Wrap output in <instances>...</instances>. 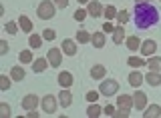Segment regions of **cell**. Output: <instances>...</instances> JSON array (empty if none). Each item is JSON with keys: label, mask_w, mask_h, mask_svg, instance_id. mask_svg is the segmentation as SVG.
<instances>
[{"label": "cell", "mask_w": 161, "mask_h": 118, "mask_svg": "<svg viewBox=\"0 0 161 118\" xmlns=\"http://www.w3.org/2000/svg\"><path fill=\"white\" fill-rule=\"evenodd\" d=\"M40 106H42V110L47 112V114H54L57 112V98L54 96H44L42 100H40Z\"/></svg>", "instance_id": "5b68a950"}, {"label": "cell", "mask_w": 161, "mask_h": 118, "mask_svg": "<svg viewBox=\"0 0 161 118\" xmlns=\"http://www.w3.org/2000/svg\"><path fill=\"white\" fill-rule=\"evenodd\" d=\"M0 114H2L4 118H8V116H10V106L6 104V102H2V104H0Z\"/></svg>", "instance_id": "8d00e7d4"}, {"label": "cell", "mask_w": 161, "mask_h": 118, "mask_svg": "<svg viewBox=\"0 0 161 118\" xmlns=\"http://www.w3.org/2000/svg\"><path fill=\"white\" fill-rule=\"evenodd\" d=\"M117 22L119 24H127L129 22V10H119L117 12Z\"/></svg>", "instance_id": "4dcf8cb0"}, {"label": "cell", "mask_w": 161, "mask_h": 118, "mask_svg": "<svg viewBox=\"0 0 161 118\" xmlns=\"http://www.w3.org/2000/svg\"><path fill=\"white\" fill-rule=\"evenodd\" d=\"M54 6H57V8H67L69 0H54Z\"/></svg>", "instance_id": "f35d334b"}, {"label": "cell", "mask_w": 161, "mask_h": 118, "mask_svg": "<svg viewBox=\"0 0 161 118\" xmlns=\"http://www.w3.org/2000/svg\"><path fill=\"white\" fill-rule=\"evenodd\" d=\"M73 74H70V72H60L58 74V84L63 86V88H70L73 86Z\"/></svg>", "instance_id": "e0dca14e"}, {"label": "cell", "mask_w": 161, "mask_h": 118, "mask_svg": "<svg viewBox=\"0 0 161 118\" xmlns=\"http://www.w3.org/2000/svg\"><path fill=\"white\" fill-rule=\"evenodd\" d=\"M125 44H127L129 50H139L141 48V38L139 36H129L127 40H125Z\"/></svg>", "instance_id": "cb8c5ba5"}, {"label": "cell", "mask_w": 161, "mask_h": 118, "mask_svg": "<svg viewBox=\"0 0 161 118\" xmlns=\"http://www.w3.org/2000/svg\"><path fill=\"white\" fill-rule=\"evenodd\" d=\"M117 106H119V108H127V110H131V108H133V96H129V94H121V96H117Z\"/></svg>", "instance_id": "7c38bea8"}, {"label": "cell", "mask_w": 161, "mask_h": 118, "mask_svg": "<svg viewBox=\"0 0 161 118\" xmlns=\"http://www.w3.org/2000/svg\"><path fill=\"white\" fill-rule=\"evenodd\" d=\"M105 74H107V70H105L103 64H95L91 68V78H93V80H103Z\"/></svg>", "instance_id": "4fadbf2b"}, {"label": "cell", "mask_w": 161, "mask_h": 118, "mask_svg": "<svg viewBox=\"0 0 161 118\" xmlns=\"http://www.w3.org/2000/svg\"><path fill=\"white\" fill-rule=\"evenodd\" d=\"M28 44H30V48H40V44H42V36H38V34H30V36H28Z\"/></svg>", "instance_id": "484cf974"}, {"label": "cell", "mask_w": 161, "mask_h": 118, "mask_svg": "<svg viewBox=\"0 0 161 118\" xmlns=\"http://www.w3.org/2000/svg\"><path fill=\"white\" fill-rule=\"evenodd\" d=\"M54 10H57L54 2H50V0H42V2L38 4V8H36V14H38L40 20H50V18H54Z\"/></svg>", "instance_id": "7a4b0ae2"}, {"label": "cell", "mask_w": 161, "mask_h": 118, "mask_svg": "<svg viewBox=\"0 0 161 118\" xmlns=\"http://www.w3.org/2000/svg\"><path fill=\"white\" fill-rule=\"evenodd\" d=\"M103 112H105V114H107V116H113V112H115V108H113V106H111V104H109V106H105V110H103Z\"/></svg>", "instance_id": "b9f144b4"}, {"label": "cell", "mask_w": 161, "mask_h": 118, "mask_svg": "<svg viewBox=\"0 0 161 118\" xmlns=\"http://www.w3.org/2000/svg\"><path fill=\"white\" fill-rule=\"evenodd\" d=\"M10 80H12L10 76H0V90L2 92H6L10 88Z\"/></svg>", "instance_id": "1f68e13d"}, {"label": "cell", "mask_w": 161, "mask_h": 118, "mask_svg": "<svg viewBox=\"0 0 161 118\" xmlns=\"http://www.w3.org/2000/svg\"><path fill=\"white\" fill-rule=\"evenodd\" d=\"M101 114H103V108L99 104H95V102H91V106L87 108V116L89 118H99Z\"/></svg>", "instance_id": "7402d4cb"}, {"label": "cell", "mask_w": 161, "mask_h": 118, "mask_svg": "<svg viewBox=\"0 0 161 118\" xmlns=\"http://www.w3.org/2000/svg\"><path fill=\"white\" fill-rule=\"evenodd\" d=\"M47 58H48V64L53 68H58L63 64V50H60V48H50Z\"/></svg>", "instance_id": "277c9868"}, {"label": "cell", "mask_w": 161, "mask_h": 118, "mask_svg": "<svg viewBox=\"0 0 161 118\" xmlns=\"http://www.w3.org/2000/svg\"><path fill=\"white\" fill-rule=\"evenodd\" d=\"M147 66H149L151 72H159L161 70V58L159 56H151L147 60Z\"/></svg>", "instance_id": "d4e9b609"}, {"label": "cell", "mask_w": 161, "mask_h": 118, "mask_svg": "<svg viewBox=\"0 0 161 118\" xmlns=\"http://www.w3.org/2000/svg\"><path fill=\"white\" fill-rule=\"evenodd\" d=\"M85 2H91V0H79V4H85Z\"/></svg>", "instance_id": "ee69618b"}, {"label": "cell", "mask_w": 161, "mask_h": 118, "mask_svg": "<svg viewBox=\"0 0 161 118\" xmlns=\"http://www.w3.org/2000/svg\"><path fill=\"white\" fill-rule=\"evenodd\" d=\"M133 20H135V26H137L139 30H147V28L155 26V24L159 22V10H157V8H155L151 2L135 4Z\"/></svg>", "instance_id": "6da1fadb"}, {"label": "cell", "mask_w": 161, "mask_h": 118, "mask_svg": "<svg viewBox=\"0 0 161 118\" xmlns=\"http://www.w3.org/2000/svg\"><path fill=\"white\" fill-rule=\"evenodd\" d=\"M141 54L143 56H153L155 50H157V44H155V40H145V42H141Z\"/></svg>", "instance_id": "30bf717a"}, {"label": "cell", "mask_w": 161, "mask_h": 118, "mask_svg": "<svg viewBox=\"0 0 161 118\" xmlns=\"http://www.w3.org/2000/svg\"><path fill=\"white\" fill-rule=\"evenodd\" d=\"M10 78H12L14 82L24 80V68L22 66H12V70H10Z\"/></svg>", "instance_id": "44dd1931"}, {"label": "cell", "mask_w": 161, "mask_h": 118, "mask_svg": "<svg viewBox=\"0 0 161 118\" xmlns=\"http://www.w3.org/2000/svg\"><path fill=\"white\" fill-rule=\"evenodd\" d=\"M91 44L95 48H103L105 46V32H93L91 34Z\"/></svg>", "instance_id": "2e32d148"}, {"label": "cell", "mask_w": 161, "mask_h": 118, "mask_svg": "<svg viewBox=\"0 0 161 118\" xmlns=\"http://www.w3.org/2000/svg\"><path fill=\"white\" fill-rule=\"evenodd\" d=\"M129 114H131V112L127 110V108H119V110L113 112V116H111V118H129Z\"/></svg>", "instance_id": "836d02e7"}, {"label": "cell", "mask_w": 161, "mask_h": 118, "mask_svg": "<svg viewBox=\"0 0 161 118\" xmlns=\"http://www.w3.org/2000/svg\"><path fill=\"white\" fill-rule=\"evenodd\" d=\"M145 82L149 86H161V74L159 72H149V74H145Z\"/></svg>", "instance_id": "d6986e66"}, {"label": "cell", "mask_w": 161, "mask_h": 118, "mask_svg": "<svg viewBox=\"0 0 161 118\" xmlns=\"http://www.w3.org/2000/svg\"><path fill=\"white\" fill-rule=\"evenodd\" d=\"M103 16L107 18V20H115V18H117V8H115V6H105Z\"/></svg>", "instance_id": "4316f807"}, {"label": "cell", "mask_w": 161, "mask_h": 118, "mask_svg": "<svg viewBox=\"0 0 161 118\" xmlns=\"http://www.w3.org/2000/svg\"><path fill=\"white\" fill-rule=\"evenodd\" d=\"M157 116H161V106H157V104H151V106L145 108L143 118H157Z\"/></svg>", "instance_id": "ac0fdd59"}, {"label": "cell", "mask_w": 161, "mask_h": 118, "mask_svg": "<svg viewBox=\"0 0 161 118\" xmlns=\"http://www.w3.org/2000/svg\"><path fill=\"white\" fill-rule=\"evenodd\" d=\"M99 94H101V92H95V90H91V92H87V100H89V102H97Z\"/></svg>", "instance_id": "74e56055"}, {"label": "cell", "mask_w": 161, "mask_h": 118, "mask_svg": "<svg viewBox=\"0 0 161 118\" xmlns=\"http://www.w3.org/2000/svg\"><path fill=\"white\" fill-rule=\"evenodd\" d=\"M18 26L22 28L24 32H32V20L28 16H18Z\"/></svg>", "instance_id": "603a6c76"}, {"label": "cell", "mask_w": 161, "mask_h": 118, "mask_svg": "<svg viewBox=\"0 0 161 118\" xmlns=\"http://www.w3.org/2000/svg\"><path fill=\"white\" fill-rule=\"evenodd\" d=\"M117 90H119V82L117 80H103L101 82V88H99V92L103 96H113V94H117Z\"/></svg>", "instance_id": "3957f363"}, {"label": "cell", "mask_w": 161, "mask_h": 118, "mask_svg": "<svg viewBox=\"0 0 161 118\" xmlns=\"http://www.w3.org/2000/svg\"><path fill=\"white\" fill-rule=\"evenodd\" d=\"M87 12H89V16H95V18H99V16H103V12H105V6L99 2V0H91V2H89V6H87Z\"/></svg>", "instance_id": "8992f818"}, {"label": "cell", "mask_w": 161, "mask_h": 118, "mask_svg": "<svg viewBox=\"0 0 161 118\" xmlns=\"http://www.w3.org/2000/svg\"><path fill=\"white\" fill-rule=\"evenodd\" d=\"M123 42H125V28L123 24H119L113 30V44H123Z\"/></svg>", "instance_id": "5bb4252c"}, {"label": "cell", "mask_w": 161, "mask_h": 118, "mask_svg": "<svg viewBox=\"0 0 161 118\" xmlns=\"http://www.w3.org/2000/svg\"><path fill=\"white\" fill-rule=\"evenodd\" d=\"M113 30H115V26L111 22H105L103 24V32H111V34H113Z\"/></svg>", "instance_id": "ab89813d"}, {"label": "cell", "mask_w": 161, "mask_h": 118, "mask_svg": "<svg viewBox=\"0 0 161 118\" xmlns=\"http://www.w3.org/2000/svg\"><path fill=\"white\" fill-rule=\"evenodd\" d=\"M127 64H129V66H133V68H139V66L147 64V62H145V58H139V56H131L129 60H127Z\"/></svg>", "instance_id": "f1b7e54d"}, {"label": "cell", "mask_w": 161, "mask_h": 118, "mask_svg": "<svg viewBox=\"0 0 161 118\" xmlns=\"http://www.w3.org/2000/svg\"><path fill=\"white\" fill-rule=\"evenodd\" d=\"M143 82H145V76L141 74V72H131V74H129V84L131 86L137 88V86L143 84Z\"/></svg>", "instance_id": "ffe728a7"}, {"label": "cell", "mask_w": 161, "mask_h": 118, "mask_svg": "<svg viewBox=\"0 0 161 118\" xmlns=\"http://www.w3.org/2000/svg\"><path fill=\"white\" fill-rule=\"evenodd\" d=\"M4 30H6L8 34H16V32H18V26H16V22H12V20H10V22H6V24H4Z\"/></svg>", "instance_id": "e575fe53"}, {"label": "cell", "mask_w": 161, "mask_h": 118, "mask_svg": "<svg viewBox=\"0 0 161 118\" xmlns=\"http://www.w3.org/2000/svg\"><path fill=\"white\" fill-rule=\"evenodd\" d=\"M48 66V58H36V60L32 62V72H36V74H40V72H44Z\"/></svg>", "instance_id": "9a60e30c"}, {"label": "cell", "mask_w": 161, "mask_h": 118, "mask_svg": "<svg viewBox=\"0 0 161 118\" xmlns=\"http://www.w3.org/2000/svg\"><path fill=\"white\" fill-rule=\"evenodd\" d=\"M40 104V100H38V96H34V94H26L22 98V108L24 110H36V106Z\"/></svg>", "instance_id": "52a82bcc"}, {"label": "cell", "mask_w": 161, "mask_h": 118, "mask_svg": "<svg viewBox=\"0 0 161 118\" xmlns=\"http://www.w3.org/2000/svg\"><path fill=\"white\" fill-rule=\"evenodd\" d=\"M6 52H8V42L2 40L0 42V54H6Z\"/></svg>", "instance_id": "60d3db41"}, {"label": "cell", "mask_w": 161, "mask_h": 118, "mask_svg": "<svg viewBox=\"0 0 161 118\" xmlns=\"http://www.w3.org/2000/svg\"><path fill=\"white\" fill-rule=\"evenodd\" d=\"M87 16H89V12H87V10H83V8H79V10L75 12V20H79V22H83Z\"/></svg>", "instance_id": "d590c367"}, {"label": "cell", "mask_w": 161, "mask_h": 118, "mask_svg": "<svg viewBox=\"0 0 161 118\" xmlns=\"http://www.w3.org/2000/svg\"><path fill=\"white\" fill-rule=\"evenodd\" d=\"M145 2H151V0H135V4H145Z\"/></svg>", "instance_id": "7bdbcfd3"}, {"label": "cell", "mask_w": 161, "mask_h": 118, "mask_svg": "<svg viewBox=\"0 0 161 118\" xmlns=\"http://www.w3.org/2000/svg\"><path fill=\"white\" fill-rule=\"evenodd\" d=\"M18 58H20L22 64H30V62H32V52H30V50H22Z\"/></svg>", "instance_id": "f546056e"}, {"label": "cell", "mask_w": 161, "mask_h": 118, "mask_svg": "<svg viewBox=\"0 0 161 118\" xmlns=\"http://www.w3.org/2000/svg\"><path fill=\"white\" fill-rule=\"evenodd\" d=\"M133 106L137 108V110H145V106H147V94H143L141 90H137L133 94Z\"/></svg>", "instance_id": "ba28073f"}, {"label": "cell", "mask_w": 161, "mask_h": 118, "mask_svg": "<svg viewBox=\"0 0 161 118\" xmlns=\"http://www.w3.org/2000/svg\"><path fill=\"white\" fill-rule=\"evenodd\" d=\"M58 102H60V106H63V108H69L70 104H73V94L69 92V88H63V90H60Z\"/></svg>", "instance_id": "8fae6325"}, {"label": "cell", "mask_w": 161, "mask_h": 118, "mask_svg": "<svg viewBox=\"0 0 161 118\" xmlns=\"http://www.w3.org/2000/svg\"><path fill=\"white\" fill-rule=\"evenodd\" d=\"M75 38H77V42H80V44H87V42H91V34H89L87 30H79Z\"/></svg>", "instance_id": "83f0119b"}, {"label": "cell", "mask_w": 161, "mask_h": 118, "mask_svg": "<svg viewBox=\"0 0 161 118\" xmlns=\"http://www.w3.org/2000/svg\"><path fill=\"white\" fill-rule=\"evenodd\" d=\"M60 50L67 54V56H75V54H77V42H75V40H69V38H64L63 44H60Z\"/></svg>", "instance_id": "9c48e42d"}, {"label": "cell", "mask_w": 161, "mask_h": 118, "mask_svg": "<svg viewBox=\"0 0 161 118\" xmlns=\"http://www.w3.org/2000/svg\"><path fill=\"white\" fill-rule=\"evenodd\" d=\"M42 38H44V40H48V42H53L54 38H57V32H54L53 28H47V30H42Z\"/></svg>", "instance_id": "d6a6232c"}]
</instances>
